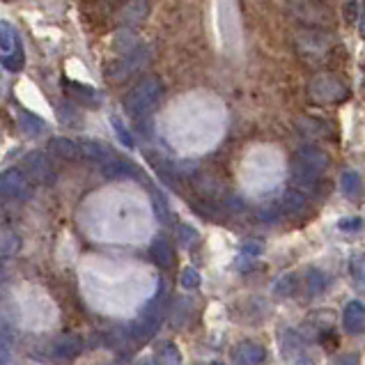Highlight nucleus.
I'll return each mask as SVG.
<instances>
[{"label": "nucleus", "mask_w": 365, "mask_h": 365, "mask_svg": "<svg viewBox=\"0 0 365 365\" xmlns=\"http://www.w3.org/2000/svg\"><path fill=\"white\" fill-rule=\"evenodd\" d=\"M333 46H336V35L324 28H304L294 35L297 53L308 65H315V62L324 60Z\"/></svg>", "instance_id": "f257e3e1"}, {"label": "nucleus", "mask_w": 365, "mask_h": 365, "mask_svg": "<svg viewBox=\"0 0 365 365\" xmlns=\"http://www.w3.org/2000/svg\"><path fill=\"white\" fill-rule=\"evenodd\" d=\"M285 12L304 28L329 30L336 21V14L324 0H285Z\"/></svg>", "instance_id": "f03ea898"}, {"label": "nucleus", "mask_w": 365, "mask_h": 365, "mask_svg": "<svg viewBox=\"0 0 365 365\" xmlns=\"http://www.w3.org/2000/svg\"><path fill=\"white\" fill-rule=\"evenodd\" d=\"M161 97H163V83L156 76H148L140 83H135L127 92V97H124V110L131 118H143L145 113H150L161 101Z\"/></svg>", "instance_id": "7ed1b4c3"}, {"label": "nucleus", "mask_w": 365, "mask_h": 365, "mask_svg": "<svg viewBox=\"0 0 365 365\" xmlns=\"http://www.w3.org/2000/svg\"><path fill=\"white\" fill-rule=\"evenodd\" d=\"M308 95L317 103H338L345 101L351 90L345 83V76L336 74V71H322L308 83Z\"/></svg>", "instance_id": "20e7f679"}, {"label": "nucleus", "mask_w": 365, "mask_h": 365, "mask_svg": "<svg viewBox=\"0 0 365 365\" xmlns=\"http://www.w3.org/2000/svg\"><path fill=\"white\" fill-rule=\"evenodd\" d=\"M21 170L26 173V177L30 182L35 184H41V186H51L56 182L58 177V170L53 161L48 159V154L44 152H30L24 156V161H21Z\"/></svg>", "instance_id": "39448f33"}, {"label": "nucleus", "mask_w": 365, "mask_h": 365, "mask_svg": "<svg viewBox=\"0 0 365 365\" xmlns=\"http://www.w3.org/2000/svg\"><path fill=\"white\" fill-rule=\"evenodd\" d=\"M322 175L315 168H310L308 163H304L297 156H292V163H289V177H292V184L294 189L304 195H315L322 191Z\"/></svg>", "instance_id": "423d86ee"}, {"label": "nucleus", "mask_w": 365, "mask_h": 365, "mask_svg": "<svg viewBox=\"0 0 365 365\" xmlns=\"http://www.w3.org/2000/svg\"><path fill=\"white\" fill-rule=\"evenodd\" d=\"M0 195L14 197V200H28L33 195V184H30L24 170L9 168L5 173H0Z\"/></svg>", "instance_id": "0eeeda50"}, {"label": "nucleus", "mask_w": 365, "mask_h": 365, "mask_svg": "<svg viewBox=\"0 0 365 365\" xmlns=\"http://www.w3.org/2000/svg\"><path fill=\"white\" fill-rule=\"evenodd\" d=\"M267 361V349L255 340H242L232 349L235 365H262Z\"/></svg>", "instance_id": "6e6552de"}, {"label": "nucleus", "mask_w": 365, "mask_h": 365, "mask_svg": "<svg viewBox=\"0 0 365 365\" xmlns=\"http://www.w3.org/2000/svg\"><path fill=\"white\" fill-rule=\"evenodd\" d=\"M342 329H345L349 336H361L365 333V304L359 299L349 301L342 310Z\"/></svg>", "instance_id": "1a4fd4ad"}, {"label": "nucleus", "mask_w": 365, "mask_h": 365, "mask_svg": "<svg viewBox=\"0 0 365 365\" xmlns=\"http://www.w3.org/2000/svg\"><path fill=\"white\" fill-rule=\"evenodd\" d=\"M83 349H86V342H83L81 336H62L53 342L51 354L60 361H71V359L81 356Z\"/></svg>", "instance_id": "9d476101"}, {"label": "nucleus", "mask_w": 365, "mask_h": 365, "mask_svg": "<svg viewBox=\"0 0 365 365\" xmlns=\"http://www.w3.org/2000/svg\"><path fill=\"white\" fill-rule=\"evenodd\" d=\"M148 58H150L148 48H135V51H131V53L124 58V60H118L115 69H113V76L122 81L124 76H129V74H133V71H138L145 65V62H148Z\"/></svg>", "instance_id": "9b49d317"}, {"label": "nucleus", "mask_w": 365, "mask_h": 365, "mask_svg": "<svg viewBox=\"0 0 365 365\" xmlns=\"http://www.w3.org/2000/svg\"><path fill=\"white\" fill-rule=\"evenodd\" d=\"M101 173L106 180H129V177L138 175V168L131 165L129 161L120 159V156H110V159L101 165Z\"/></svg>", "instance_id": "f8f14e48"}, {"label": "nucleus", "mask_w": 365, "mask_h": 365, "mask_svg": "<svg viewBox=\"0 0 365 365\" xmlns=\"http://www.w3.org/2000/svg\"><path fill=\"white\" fill-rule=\"evenodd\" d=\"M294 156H297V159L304 161V163H308L310 168L319 170V173H327V170H329V165H331L329 154H327L324 150L315 148V145H304V148H299V150H297Z\"/></svg>", "instance_id": "ddd939ff"}, {"label": "nucleus", "mask_w": 365, "mask_h": 365, "mask_svg": "<svg viewBox=\"0 0 365 365\" xmlns=\"http://www.w3.org/2000/svg\"><path fill=\"white\" fill-rule=\"evenodd\" d=\"M150 255L154 259V264L159 269H170L175 264V250L170 242L165 237H156L150 246Z\"/></svg>", "instance_id": "4468645a"}, {"label": "nucleus", "mask_w": 365, "mask_h": 365, "mask_svg": "<svg viewBox=\"0 0 365 365\" xmlns=\"http://www.w3.org/2000/svg\"><path fill=\"white\" fill-rule=\"evenodd\" d=\"M48 152L53 154L56 159H62V161H78V159H83L78 143L69 140V138H51L48 140Z\"/></svg>", "instance_id": "2eb2a0df"}, {"label": "nucleus", "mask_w": 365, "mask_h": 365, "mask_svg": "<svg viewBox=\"0 0 365 365\" xmlns=\"http://www.w3.org/2000/svg\"><path fill=\"white\" fill-rule=\"evenodd\" d=\"M280 210H283V214H287L292 218L304 216L308 212V197L304 193H299L297 189L285 191L283 200H280Z\"/></svg>", "instance_id": "dca6fc26"}, {"label": "nucleus", "mask_w": 365, "mask_h": 365, "mask_svg": "<svg viewBox=\"0 0 365 365\" xmlns=\"http://www.w3.org/2000/svg\"><path fill=\"white\" fill-rule=\"evenodd\" d=\"M148 12H150V0H129V3L122 7L120 21H122V26H138L140 21L148 16Z\"/></svg>", "instance_id": "f3484780"}, {"label": "nucleus", "mask_w": 365, "mask_h": 365, "mask_svg": "<svg viewBox=\"0 0 365 365\" xmlns=\"http://www.w3.org/2000/svg\"><path fill=\"white\" fill-rule=\"evenodd\" d=\"M78 148H81V156H83V159L95 161L99 165H103L113 156V152L103 143H99V140H88V138L86 140H78Z\"/></svg>", "instance_id": "a211bd4d"}, {"label": "nucleus", "mask_w": 365, "mask_h": 365, "mask_svg": "<svg viewBox=\"0 0 365 365\" xmlns=\"http://www.w3.org/2000/svg\"><path fill=\"white\" fill-rule=\"evenodd\" d=\"M340 191L349 200H359L363 193V180L356 170H345L340 175Z\"/></svg>", "instance_id": "6ab92c4d"}, {"label": "nucleus", "mask_w": 365, "mask_h": 365, "mask_svg": "<svg viewBox=\"0 0 365 365\" xmlns=\"http://www.w3.org/2000/svg\"><path fill=\"white\" fill-rule=\"evenodd\" d=\"M294 124H297V131H299L301 135H304V138L315 140V138H327V135H329L327 124H324V122H319V120H312V118H299Z\"/></svg>", "instance_id": "aec40b11"}, {"label": "nucleus", "mask_w": 365, "mask_h": 365, "mask_svg": "<svg viewBox=\"0 0 365 365\" xmlns=\"http://www.w3.org/2000/svg\"><path fill=\"white\" fill-rule=\"evenodd\" d=\"M304 287H306V294L312 299V297H317L322 294V292L327 289V276H324V271H319V269H308L306 274H304Z\"/></svg>", "instance_id": "412c9836"}, {"label": "nucleus", "mask_w": 365, "mask_h": 365, "mask_svg": "<svg viewBox=\"0 0 365 365\" xmlns=\"http://www.w3.org/2000/svg\"><path fill=\"white\" fill-rule=\"evenodd\" d=\"M301 287H304V285H301L299 276H297V274H287V276H283V278H280L278 283L274 285V294L280 297V299H287V297H294Z\"/></svg>", "instance_id": "4be33fe9"}, {"label": "nucleus", "mask_w": 365, "mask_h": 365, "mask_svg": "<svg viewBox=\"0 0 365 365\" xmlns=\"http://www.w3.org/2000/svg\"><path fill=\"white\" fill-rule=\"evenodd\" d=\"M19 127L26 135H41L46 131V122L33 115V113H21L19 115Z\"/></svg>", "instance_id": "5701e85b"}, {"label": "nucleus", "mask_w": 365, "mask_h": 365, "mask_svg": "<svg viewBox=\"0 0 365 365\" xmlns=\"http://www.w3.org/2000/svg\"><path fill=\"white\" fill-rule=\"evenodd\" d=\"M65 88L67 90H74L76 92V101H81V103H86V106H99V95L92 88H88V86H81V83H71V81H67L65 83Z\"/></svg>", "instance_id": "b1692460"}, {"label": "nucleus", "mask_w": 365, "mask_h": 365, "mask_svg": "<svg viewBox=\"0 0 365 365\" xmlns=\"http://www.w3.org/2000/svg\"><path fill=\"white\" fill-rule=\"evenodd\" d=\"M262 250H264V244L262 242H255V239H250V242H246L242 246V253H239V267H248V264H253V259H257L259 255H262Z\"/></svg>", "instance_id": "393cba45"}, {"label": "nucleus", "mask_w": 365, "mask_h": 365, "mask_svg": "<svg viewBox=\"0 0 365 365\" xmlns=\"http://www.w3.org/2000/svg\"><path fill=\"white\" fill-rule=\"evenodd\" d=\"M16 48H19L16 30L12 28V24L3 21V24H0V51H3V53H12Z\"/></svg>", "instance_id": "a878e982"}, {"label": "nucleus", "mask_w": 365, "mask_h": 365, "mask_svg": "<svg viewBox=\"0 0 365 365\" xmlns=\"http://www.w3.org/2000/svg\"><path fill=\"white\" fill-rule=\"evenodd\" d=\"M156 365H182V351L173 342H165V345L156 354Z\"/></svg>", "instance_id": "bb28decb"}, {"label": "nucleus", "mask_w": 365, "mask_h": 365, "mask_svg": "<svg viewBox=\"0 0 365 365\" xmlns=\"http://www.w3.org/2000/svg\"><path fill=\"white\" fill-rule=\"evenodd\" d=\"M349 274L354 278V283L359 287H365V255L359 253L349 259Z\"/></svg>", "instance_id": "cd10ccee"}, {"label": "nucleus", "mask_w": 365, "mask_h": 365, "mask_svg": "<svg viewBox=\"0 0 365 365\" xmlns=\"http://www.w3.org/2000/svg\"><path fill=\"white\" fill-rule=\"evenodd\" d=\"M26 65V56H24V51L16 48L12 51V53H3V67L7 71H21Z\"/></svg>", "instance_id": "c85d7f7f"}, {"label": "nucleus", "mask_w": 365, "mask_h": 365, "mask_svg": "<svg viewBox=\"0 0 365 365\" xmlns=\"http://www.w3.org/2000/svg\"><path fill=\"white\" fill-rule=\"evenodd\" d=\"M200 274H197V269H193V267H186L184 271H182V278H180V283H182V287L184 289H195V287H200Z\"/></svg>", "instance_id": "c756f323"}, {"label": "nucleus", "mask_w": 365, "mask_h": 365, "mask_svg": "<svg viewBox=\"0 0 365 365\" xmlns=\"http://www.w3.org/2000/svg\"><path fill=\"white\" fill-rule=\"evenodd\" d=\"M113 129H115V133H118V138L122 140V145L124 148H133V138L129 135V131H127V127L120 122V120H115L113 118Z\"/></svg>", "instance_id": "7c9ffc66"}, {"label": "nucleus", "mask_w": 365, "mask_h": 365, "mask_svg": "<svg viewBox=\"0 0 365 365\" xmlns=\"http://www.w3.org/2000/svg\"><path fill=\"white\" fill-rule=\"evenodd\" d=\"M338 227L342 232H359L363 227V221L361 218H342V221L338 223Z\"/></svg>", "instance_id": "2f4dec72"}, {"label": "nucleus", "mask_w": 365, "mask_h": 365, "mask_svg": "<svg viewBox=\"0 0 365 365\" xmlns=\"http://www.w3.org/2000/svg\"><path fill=\"white\" fill-rule=\"evenodd\" d=\"M177 230H180L177 235H180V242H182L184 246H186V244H191V242H195V239H197V235H195V230H193L191 225H180Z\"/></svg>", "instance_id": "473e14b6"}, {"label": "nucleus", "mask_w": 365, "mask_h": 365, "mask_svg": "<svg viewBox=\"0 0 365 365\" xmlns=\"http://www.w3.org/2000/svg\"><path fill=\"white\" fill-rule=\"evenodd\" d=\"M336 365H359V356L356 354H347V356H342Z\"/></svg>", "instance_id": "72a5a7b5"}, {"label": "nucleus", "mask_w": 365, "mask_h": 365, "mask_svg": "<svg viewBox=\"0 0 365 365\" xmlns=\"http://www.w3.org/2000/svg\"><path fill=\"white\" fill-rule=\"evenodd\" d=\"M356 26H359V33L365 37V9L363 12H359V19H356Z\"/></svg>", "instance_id": "f704fd0d"}, {"label": "nucleus", "mask_w": 365, "mask_h": 365, "mask_svg": "<svg viewBox=\"0 0 365 365\" xmlns=\"http://www.w3.org/2000/svg\"><path fill=\"white\" fill-rule=\"evenodd\" d=\"M297 365H312V361H308V359H301V361H299Z\"/></svg>", "instance_id": "c9c22d12"}, {"label": "nucleus", "mask_w": 365, "mask_h": 365, "mask_svg": "<svg viewBox=\"0 0 365 365\" xmlns=\"http://www.w3.org/2000/svg\"><path fill=\"white\" fill-rule=\"evenodd\" d=\"M140 365H156V361H145V363H140Z\"/></svg>", "instance_id": "e433bc0d"}, {"label": "nucleus", "mask_w": 365, "mask_h": 365, "mask_svg": "<svg viewBox=\"0 0 365 365\" xmlns=\"http://www.w3.org/2000/svg\"><path fill=\"white\" fill-rule=\"evenodd\" d=\"M0 274H3V264H0Z\"/></svg>", "instance_id": "4c0bfd02"}]
</instances>
